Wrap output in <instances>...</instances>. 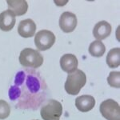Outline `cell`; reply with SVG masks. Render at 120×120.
<instances>
[{
  "mask_svg": "<svg viewBox=\"0 0 120 120\" xmlns=\"http://www.w3.org/2000/svg\"><path fill=\"white\" fill-rule=\"evenodd\" d=\"M48 87L45 79L34 69H23L16 73L9 88V98L21 110L36 111L46 101Z\"/></svg>",
  "mask_w": 120,
  "mask_h": 120,
  "instance_id": "6da1fadb",
  "label": "cell"
},
{
  "mask_svg": "<svg viewBox=\"0 0 120 120\" xmlns=\"http://www.w3.org/2000/svg\"><path fill=\"white\" fill-rule=\"evenodd\" d=\"M86 82V74L81 70L77 69L75 72L67 75L65 82V90L67 94L77 95Z\"/></svg>",
  "mask_w": 120,
  "mask_h": 120,
  "instance_id": "7a4b0ae2",
  "label": "cell"
},
{
  "mask_svg": "<svg viewBox=\"0 0 120 120\" xmlns=\"http://www.w3.org/2000/svg\"><path fill=\"white\" fill-rule=\"evenodd\" d=\"M19 63L24 67L36 69L43 63V57L37 50L32 48H25L20 52Z\"/></svg>",
  "mask_w": 120,
  "mask_h": 120,
  "instance_id": "3957f363",
  "label": "cell"
},
{
  "mask_svg": "<svg viewBox=\"0 0 120 120\" xmlns=\"http://www.w3.org/2000/svg\"><path fill=\"white\" fill-rule=\"evenodd\" d=\"M63 114V106L59 101L49 99L41 107L40 115L43 120H59Z\"/></svg>",
  "mask_w": 120,
  "mask_h": 120,
  "instance_id": "277c9868",
  "label": "cell"
},
{
  "mask_svg": "<svg viewBox=\"0 0 120 120\" xmlns=\"http://www.w3.org/2000/svg\"><path fill=\"white\" fill-rule=\"evenodd\" d=\"M99 111L106 120H120V107L117 102L109 98L100 104Z\"/></svg>",
  "mask_w": 120,
  "mask_h": 120,
  "instance_id": "5b68a950",
  "label": "cell"
},
{
  "mask_svg": "<svg viewBox=\"0 0 120 120\" xmlns=\"http://www.w3.org/2000/svg\"><path fill=\"white\" fill-rule=\"evenodd\" d=\"M55 42V35L48 30H39L34 37V44L38 51H46Z\"/></svg>",
  "mask_w": 120,
  "mask_h": 120,
  "instance_id": "8992f818",
  "label": "cell"
},
{
  "mask_svg": "<svg viewBox=\"0 0 120 120\" xmlns=\"http://www.w3.org/2000/svg\"><path fill=\"white\" fill-rule=\"evenodd\" d=\"M76 15L70 11H65L59 18V27L64 33H71L74 31L77 26Z\"/></svg>",
  "mask_w": 120,
  "mask_h": 120,
  "instance_id": "52a82bcc",
  "label": "cell"
},
{
  "mask_svg": "<svg viewBox=\"0 0 120 120\" xmlns=\"http://www.w3.org/2000/svg\"><path fill=\"white\" fill-rule=\"evenodd\" d=\"M79 61L77 57L72 54H66L60 59V67L65 72L71 74L78 68Z\"/></svg>",
  "mask_w": 120,
  "mask_h": 120,
  "instance_id": "ba28073f",
  "label": "cell"
},
{
  "mask_svg": "<svg viewBox=\"0 0 120 120\" xmlns=\"http://www.w3.org/2000/svg\"><path fill=\"white\" fill-rule=\"evenodd\" d=\"M16 18L15 15L11 10L4 11L0 14V30L3 31H10L15 26Z\"/></svg>",
  "mask_w": 120,
  "mask_h": 120,
  "instance_id": "9c48e42d",
  "label": "cell"
},
{
  "mask_svg": "<svg viewBox=\"0 0 120 120\" xmlns=\"http://www.w3.org/2000/svg\"><path fill=\"white\" fill-rule=\"evenodd\" d=\"M36 30V24L32 19L22 20L18 26V33L22 38H30L34 36Z\"/></svg>",
  "mask_w": 120,
  "mask_h": 120,
  "instance_id": "30bf717a",
  "label": "cell"
},
{
  "mask_svg": "<svg viewBox=\"0 0 120 120\" xmlns=\"http://www.w3.org/2000/svg\"><path fill=\"white\" fill-rule=\"evenodd\" d=\"M111 26L106 21H100L93 29V35L98 41L105 39L111 34Z\"/></svg>",
  "mask_w": 120,
  "mask_h": 120,
  "instance_id": "8fae6325",
  "label": "cell"
},
{
  "mask_svg": "<svg viewBox=\"0 0 120 120\" xmlns=\"http://www.w3.org/2000/svg\"><path fill=\"white\" fill-rule=\"evenodd\" d=\"M95 105V99L91 95L84 94L79 96L75 99V106L79 111L88 112L91 111Z\"/></svg>",
  "mask_w": 120,
  "mask_h": 120,
  "instance_id": "7c38bea8",
  "label": "cell"
},
{
  "mask_svg": "<svg viewBox=\"0 0 120 120\" xmlns=\"http://www.w3.org/2000/svg\"><path fill=\"white\" fill-rule=\"evenodd\" d=\"M7 3L9 10L15 13V16L25 15L28 10V3L25 0H8Z\"/></svg>",
  "mask_w": 120,
  "mask_h": 120,
  "instance_id": "4fadbf2b",
  "label": "cell"
},
{
  "mask_svg": "<svg viewBox=\"0 0 120 120\" xmlns=\"http://www.w3.org/2000/svg\"><path fill=\"white\" fill-rule=\"evenodd\" d=\"M106 64L110 68H116L120 65V49L112 48L106 55Z\"/></svg>",
  "mask_w": 120,
  "mask_h": 120,
  "instance_id": "5bb4252c",
  "label": "cell"
},
{
  "mask_svg": "<svg viewBox=\"0 0 120 120\" xmlns=\"http://www.w3.org/2000/svg\"><path fill=\"white\" fill-rule=\"evenodd\" d=\"M106 51V46L101 41L95 40L92 42L89 46V53L93 57H102Z\"/></svg>",
  "mask_w": 120,
  "mask_h": 120,
  "instance_id": "9a60e30c",
  "label": "cell"
},
{
  "mask_svg": "<svg viewBox=\"0 0 120 120\" xmlns=\"http://www.w3.org/2000/svg\"><path fill=\"white\" fill-rule=\"evenodd\" d=\"M107 82L111 87L119 89L120 87V72L111 71L107 77Z\"/></svg>",
  "mask_w": 120,
  "mask_h": 120,
  "instance_id": "2e32d148",
  "label": "cell"
},
{
  "mask_svg": "<svg viewBox=\"0 0 120 120\" xmlns=\"http://www.w3.org/2000/svg\"><path fill=\"white\" fill-rule=\"evenodd\" d=\"M11 114V107L7 101L0 99V119L3 120L9 117Z\"/></svg>",
  "mask_w": 120,
  "mask_h": 120,
  "instance_id": "e0dca14e",
  "label": "cell"
},
{
  "mask_svg": "<svg viewBox=\"0 0 120 120\" xmlns=\"http://www.w3.org/2000/svg\"><path fill=\"white\" fill-rule=\"evenodd\" d=\"M35 120H37V119H35Z\"/></svg>",
  "mask_w": 120,
  "mask_h": 120,
  "instance_id": "ac0fdd59",
  "label": "cell"
}]
</instances>
